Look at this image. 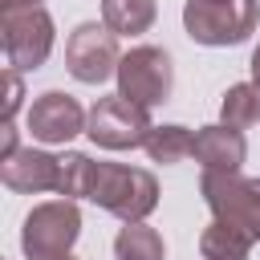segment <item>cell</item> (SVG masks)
I'll use <instances>...</instances> for the list:
<instances>
[{
    "instance_id": "cell-1",
    "label": "cell",
    "mask_w": 260,
    "mask_h": 260,
    "mask_svg": "<svg viewBox=\"0 0 260 260\" xmlns=\"http://www.w3.org/2000/svg\"><path fill=\"white\" fill-rule=\"evenodd\" d=\"M89 203H98L102 211L118 215L122 223H138V219H146V215L158 207V183H154V175L142 171V167L98 162Z\"/></svg>"
},
{
    "instance_id": "cell-2",
    "label": "cell",
    "mask_w": 260,
    "mask_h": 260,
    "mask_svg": "<svg viewBox=\"0 0 260 260\" xmlns=\"http://www.w3.org/2000/svg\"><path fill=\"white\" fill-rule=\"evenodd\" d=\"M260 4L256 0H187L183 4V28L199 45H244L256 32Z\"/></svg>"
},
{
    "instance_id": "cell-3",
    "label": "cell",
    "mask_w": 260,
    "mask_h": 260,
    "mask_svg": "<svg viewBox=\"0 0 260 260\" xmlns=\"http://www.w3.org/2000/svg\"><path fill=\"white\" fill-rule=\"evenodd\" d=\"M81 236V211L73 199H49L37 203L24 215L20 228V248L28 260H65L69 248Z\"/></svg>"
},
{
    "instance_id": "cell-4",
    "label": "cell",
    "mask_w": 260,
    "mask_h": 260,
    "mask_svg": "<svg viewBox=\"0 0 260 260\" xmlns=\"http://www.w3.org/2000/svg\"><path fill=\"white\" fill-rule=\"evenodd\" d=\"M150 114L146 106H134L130 98L122 93H110V98H98L89 106V118H85V134L89 142L106 146V150H134L146 142L150 134Z\"/></svg>"
},
{
    "instance_id": "cell-5",
    "label": "cell",
    "mask_w": 260,
    "mask_h": 260,
    "mask_svg": "<svg viewBox=\"0 0 260 260\" xmlns=\"http://www.w3.org/2000/svg\"><path fill=\"white\" fill-rule=\"evenodd\" d=\"M199 195L211 207V215L240 223L260 240V179H244L240 171H203Z\"/></svg>"
},
{
    "instance_id": "cell-6",
    "label": "cell",
    "mask_w": 260,
    "mask_h": 260,
    "mask_svg": "<svg viewBox=\"0 0 260 260\" xmlns=\"http://www.w3.org/2000/svg\"><path fill=\"white\" fill-rule=\"evenodd\" d=\"M118 32L110 24L85 20L69 32L65 41V69L81 81V85H102L106 77H118Z\"/></svg>"
},
{
    "instance_id": "cell-7",
    "label": "cell",
    "mask_w": 260,
    "mask_h": 260,
    "mask_svg": "<svg viewBox=\"0 0 260 260\" xmlns=\"http://www.w3.org/2000/svg\"><path fill=\"white\" fill-rule=\"evenodd\" d=\"M0 45L12 69H41L53 53V16L37 4V8H20V12H0Z\"/></svg>"
},
{
    "instance_id": "cell-8",
    "label": "cell",
    "mask_w": 260,
    "mask_h": 260,
    "mask_svg": "<svg viewBox=\"0 0 260 260\" xmlns=\"http://www.w3.org/2000/svg\"><path fill=\"white\" fill-rule=\"evenodd\" d=\"M171 85H175V69H171V57L154 45H138L130 53H122L118 61V93L130 98L134 106H158L171 98Z\"/></svg>"
},
{
    "instance_id": "cell-9",
    "label": "cell",
    "mask_w": 260,
    "mask_h": 260,
    "mask_svg": "<svg viewBox=\"0 0 260 260\" xmlns=\"http://www.w3.org/2000/svg\"><path fill=\"white\" fill-rule=\"evenodd\" d=\"M85 118L89 114L77 106V98L61 93V89H45L28 106V130H32V138L37 142H49V146L77 138L85 130Z\"/></svg>"
},
{
    "instance_id": "cell-10",
    "label": "cell",
    "mask_w": 260,
    "mask_h": 260,
    "mask_svg": "<svg viewBox=\"0 0 260 260\" xmlns=\"http://www.w3.org/2000/svg\"><path fill=\"white\" fill-rule=\"evenodd\" d=\"M57 175H61V154L24 146L8 158H0V179L8 191L20 195H37V191H57Z\"/></svg>"
},
{
    "instance_id": "cell-11",
    "label": "cell",
    "mask_w": 260,
    "mask_h": 260,
    "mask_svg": "<svg viewBox=\"0 0 260 260\" xmlns=\"http://www.w3.org/2000/svg\"><path fill=\"white\" fill-rule=\"evenodd\" d=\"M191 154H195V162H203V171H240V162L248 158V142L236 126L219 122V126L195 130Z\"/></svg>"
},
{
    "instance_id": "cell-12",
    "label": "cell",
    "mask_w": 260,
    "mask_h": 260,
    "mask_svg": "<svg viewBox=\"0 0 260 260\" xmlns=\"http://www.w3.org/2000/svg\"><path fill=\"white\" fill-rule=\"evenodd\" d=\"M199 252H203V260H248V252H252V232H244L240 223L215 215V219L203 228V236H199Z\"/></svg>"
},
{
    "instance_id": "cell-13",
    "label": "cell",
    "mask_w": 260,
    "mask_h": 260,
    "mask_svg": "<svg viewBox=\"0 0 260 260\" xmlns=\"http://www.w3.org/2000/svg\"><path fill=\"white\" fill-rule=\"evenodd\" d=\"M158 4L154 0H102V24H110L118 37H138L154 24Z\"/></svg>"
},
{
    "instance_id": "cell-14",
    "label": "cell",
    "mask_w": 260,
    "mask_h": 260,
    "mask_svg": "<svg viewBox=\"0 0 260 260\" xmlns=\"http://www.w3.org/2000/svg\"><path fill=\"white\" fill-rule=\"evenodd\" d=\"M219 118H223L228 126H236V130L256 126V122H260V85H256V81L232 85V89L223 93V102H219Z\"/></svg>"
},
{
    "instance_id": "cell-15",
    "label": "cell",
    "mask_w": 260,
    "mask_h": 260,
    "mask_svg": "<svg viewBox=\"0 0 260 260\" xmlns=\"http://www.w3.org/2000/svg\"><path fill=\"white\" fill-rule=\"evenodd\" d=\"M162 236L154 228H146L142 219L138 223H126L118 236H114V256L118 260H162Z\"/></svg>"
},
{
    "instance_id": "cell-16",
    "label": "cell",
    "mask_w": 260,
    "mask_h": 260,
    "mask_svg": "<svg viewBox=\"0 0 260 260\" xmlns=\"http://www.w3.org/2000/svg\"><path fill=\"white\" fill-rule=\"evenodd\" d=\"M191 146H195V134L187 126H154L142 142L150 162H179V158L191 154Z\"/></svg>"
},
{
    "instance_id": "cell-17",
    "label": "cell",
    "mask_w": 260,
    "mask_h": 260,
    "mask_svg": "<svg viewBox=\"0 0 260 260\" xmlns=\"http://www.w3.org/2000/svg\"><path fill=\"white\" fill-rule=\"evenodd\" d=\"M93 175H98V162H93L89 154H77V150L61 154L57 195H65V199H89V191H93Z\"/></svg>"
},
{
    "instance_id": "cell-18",
    "label": "cell",
    "mask_w": 260,
    "mask_h": 260,
    "mask_svg": "<svg viewBox=\"0 0 260 260\" xmlns=\"http://www.w3.org/2000/svg\"><path fill=\"white\" fill-rule=\"evenodd\" d=\"M20 98H24V85H20V69H4V122H12L16 118V110H20Z\"/></svg>"
},
{
    "instance_id": "cell-19",
    "label": "cell",
    "mask_w": 260,
    "mask_h": 260,
    "mask_svg": "<svg viewBox=\"0 0 260 260\" xmlns=\"http://www.w3.org/2000/svg\"><path fill=\"white\" fill-rule=\"evenodd\" d=\"M20 146H16V126L12 122H4L0 126V158H8V154H16Z\"/></svg>"
},
{
    "instance_id": "cell-20",
    "label": "cell",
    "mask_w": 260,
    "mask_h": 260,
    "mask_svg": "<svg viewBox=\"0 0 260 260\" xmlns=\"http://www.w3.org/2000/svg\"><path fill=\"white\" fill-rule=\"evenodd\" d=\"M41 0H0V12H20V8H37Z\"/></svg>"
},
{
    "instance_id": "cell-21",
    "label": "cell",
    "mask_w": 260,
    "mask_h": 260,
    "mask_svg": "<svg viewBox=\"0 0 260 260\" xmlns=\"http://www.w3.org/2000/svg\"><path fill=\"white\" fill-rule=\"evenodd\" d=\"M248 69H252V81L260 85V45L252 49V61H248Z\"/></svg>"
},
{
    "instance_id": "cell-22",
    "label": "cell",
    "mask_w": 260,
    "mask_h": 260,
    "mask_svg": "<svg viewBox=\"0 0 260 260\" xmlns=\"http://www.w3.org/2000/svg\"><path fill=\"white\" fill-rule=\"evenodd\" d=\"M65 260H73V256H65Z\"/></svg>"
}]
</instances>
